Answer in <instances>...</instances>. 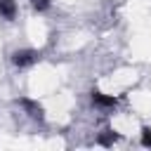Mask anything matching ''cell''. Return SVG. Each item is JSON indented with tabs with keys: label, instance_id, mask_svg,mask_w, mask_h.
<instances>
[{
	"label": "cell",
	"instance_id": "6da1fadb",
	"mask_svg": "<svg viewBox=\"0 0 151 151\" xmlns=\"http://www.w3.org/2000/svg\"><path fill=\"white\" fill-rule=\"evenodd\" d=\"M12 61H14L19 68H26V66H31V64L38 61V52H33V50H19V52H14Z\"/></svg>",
	"mask_w": 151,
	"mask_h": 151
},
{
	"label": "cell",
	"instance_id": "7a4b0ae2",
	"mask_svg": "<svg viewBox=\"0 0 151 151\" xmlns=\"http://www.w3.org/2000/svg\"><path fill=\"white\" fill-rule=\"evenodd\" d=\"M0 14L5 19H14L17 14V2L14 0H0Z\"/></svg>",
	"mask_w": 151,
	"mask_h": 151
},
{
	"label": "cell",
	"instance_id": "3957f363",
	"mask_svg": "<svg viewBox=\"0 0 151 151\" xmlns=\"http://www.w3.org/2000/svg\"><path fill=\"white\" fill-rule=\"evenodd\" d=\"M92 101L99 106H116V97H104L101 92H92Z\"/></svg>",
	"mask_w": 151,
	"mask_h": 151
},
{
	"label": "cell",
	"instance_id": "8992f818",
	"mask_svg": "<svg viewBox=\"0 0 151 151\" xmlns=\"http://www.w3.org/2000/svg\"><path fill=\"white\" fill-rule=\"evenodd\" d=\"M31 5H33L38 12H42V9H47V7H50V0H31Z\"/></svg>",
	"mask_w": 151,
	"mask_h": 151
},
{
	"label": "cell",
	"instance_id": "277c9868",
	"mask_svg": "<svg viewBox=\"0 0 151 151\" xmlns=\"http://www.w3.org/2000/svg\"><path fill=\"white\" fill-rule=\"evenodd\" d=\"M21 104H24V106H26V109L31 111V116H33V118H40V116H42V111H40V106H35L33 101H28V99H24Z\"/></svg>",
	"mask_w": 151,
	"mask_h": 151
},
{
	"label": "cell",
	"instance_id": "5b68a950",
	"mask_svg": "<svg viewBox=\"0 0 151 151\" xmlns=\"http://www.w3.org/2000/svg\"><path fill=\"white\" fill-rule=\"evenodd\" d=\"M113 142H116V134H113L111 130H106V134L99 137V144H104V146H109V144H113Z\"/></svg>",
	"mask_w": 151,
	"mask_h": 151
},
{
	"label": "cell",
	"instance_id": "52a82bcc",
	"mask_svg": "<svg viewBox=\"0 0 151 151\" xmlns=\"http://www.w3.org/2000/svg\"><path fill=\"white\" fill-rule=\"evenodd\" d=\"M142 144H144V146H151V132H149V130H144V134H142Z\"/></svg>",
	"mask_w": 151,
	"mask_h": 151
}]
</instances>
